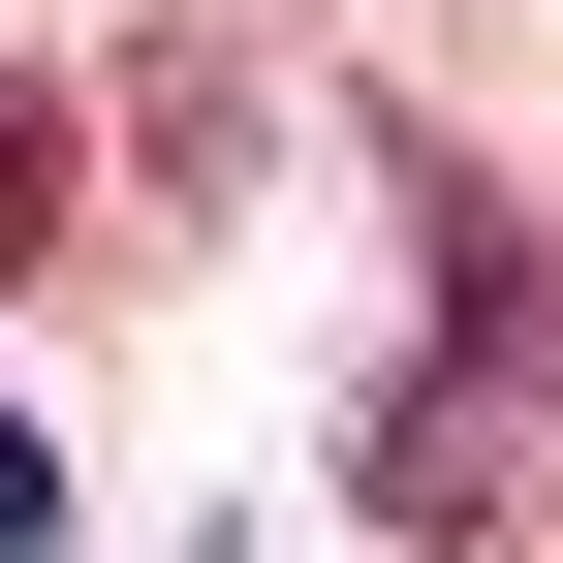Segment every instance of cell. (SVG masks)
Listing matches in <instances>:
<instances>
[{
	"instance_id": "obj_2",
	"label": "cell",
	"mask_w": 563,
	"mask_h": 563,
	"mask_svg": "<svg viewBox=\"0 0 563 563\" xmlns=\"http://www.w3.org/2000/svg\"><path fill=\"white\" fill-rule=\"evenodd\" d=\"M32 532H63V439H32V407H0V563H32Z\"/></svg>"
},
{
	"instance_id": "obj_1",
	"label": "cell",
	"mask_w": 563,
	"mask_h": 563,
	"mask_svg": "<svg viewBox=\"0 0 563 563\" xmlns=\"http://www.w3.org/2000/svg\"><path fill=\"white\" fill-rule=\"evenodd\" d=\"M63 188H95V125H63V95H32V63H0V282H32V251H63Z\"/></svg>"
}]
</instances>
